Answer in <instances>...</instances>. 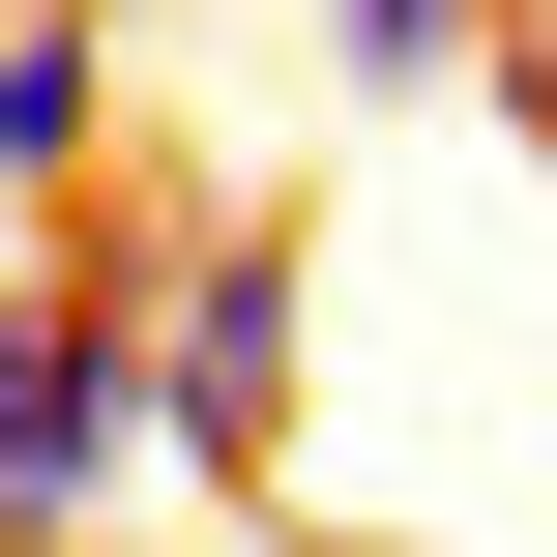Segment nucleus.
I'll return each mask as SVG.
<instances>
[{
    "label": "nucleus",
    "instance_id": "f257e3e1",
    "mask_svg": "<svg viewBox=\"0 0 557 557\" xmlns=\"http://www.w3.org/2000/svg\"><path fill=\"white\" fill-rule=\"evenodd\" d=\"M294 294H323V264H294L264 206H235V235H147L117 382H147V470H176V499H264V470H294Z\"/></svg>",
    "mask_w": 557,
    "mask_h": 557
},
{
    "label": "nucleus",
    "instance_id": "39448f33",
    "mask_svg": "<svg viewBox=\"0 0 557 557\" xmlns=\"http://www.w3.org/2000/svg\"><path fill=\"white\" fill-rule=\"evenodd\" d=\"M499 117H529V147H557V0H499Z\"/></svg>",
    "mask_w": 557,
    "mask_h": 557
},
{
    "label": "nucleus",
    "instance_id": "423d86ee",
    "mask_svg": "<svg viewBox=\"0 0 557 557\" xmlns=\"http://www.w3.org/2000/svg\"><path fill=\"white\" fill-rule=\"evenodd\" d=\"M59 29H117V0H59Z\"/></svg>",
    "mask_w": 557,
    "mask_h": 557
},
{
    "label": "nucleus",
    "instance_id": "0eeeda50",
    "mask_svg": "<svg viewBox=\"0 0 557 557\" xmlns=\"http://www.w3.org/2000/svg\"><path fill=\"white\" fill-rule=\"evenodd\" d=\"M323 557H382V529H323Z\"/></svg>",
    "mask_w": 557,
    "mask_h": 557
},
{
    "label": "nucleus",
    "instance_id": "7ed1b4c3",
    "mask_svg": "<svg viewBox=\"0 0 557 557\" xmlns=\"http://www.w3.org/2000/svg\"><path fill=\"white\" fill-rule=\"evenodd\" d=\"M88 147H117V29H59V0H29V29H0V206H59Z\"/></svg>",
    "mask_w": 557,
    "mask_h": 557
},
{
    "label": "nucleus",
    "instance_id": "20e7f679",
    "mask_svg": "<svg viewBox=\"0 0 557 557\" xmlns=\"http://www.w3.org/2000/svg\"><path fill=\"white\" fill-rule=\"evenodd\" d=\"M441 59H499V0H323V88H441Z\"/></svg>",
    "mask_w": 557,
    "mask_h": 557
},
{
    "label": "nucleus",
    "instance_id": "f03ea898",
    "mask_svg": "<svg viewBox=\"0 0 557 557\" xmlns=\"http://www.w3.org/2000/svg\"><path fill=\"white\" fill-rule=\"evenodd\" d=\"M117 499H147V382H117V323L29 294V235H0V557H88Z\"/></svg>",
    "mask_w": 557,
    "mask_h": 557
}]
</instances>
